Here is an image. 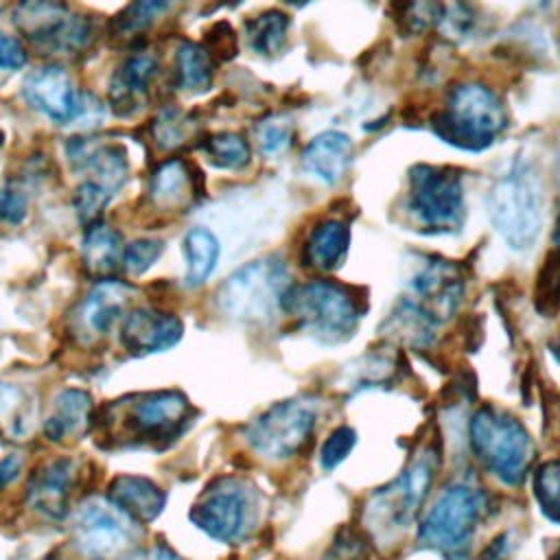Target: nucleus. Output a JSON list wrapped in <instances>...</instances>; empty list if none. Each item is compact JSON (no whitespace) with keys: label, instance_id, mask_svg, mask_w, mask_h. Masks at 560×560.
Returning <instances> with one entry per match:
<instances>
[{"label":"nucleus","instance_id":"nucleus-17","mask_svg":"<svg viewBox=\"0 0 560 560\" xmlns=\"http://www.w3.org/2000/svg\"><path fill=\"white\" fill-rule=\"evenodd\" d=\"M68 155L77 168L88 173V182L98 184L109 195L122 186L127 175V155L122 147L74 140L68 144Z\"/></svg>","mask_w":560,"mask_h":560},{"label":"nucleus","instance_id":"nucleus-27","mask_svg":"<svg viewBox=\"0 0 560 560\" xmlns=\"http://www.w3.org/2000/svg\"><path fill=\"white\" fill-rule=\"evenodd\" d=\"M153 201L164 208L182 206L192 197V177L182 160H168L158 166L149 188Z\"/></svg>","mask_w":560,"mask_h":560},{"label":"nucleus","instance_id":"nucleus-26","mask_svg":"<svg viewBox=\"0 0 560 560\" xmlns=\"http://www.w3.org/2000/svg\"><path fill=\"white\" fill-rule=\"evenodd\" d=\"M186 254V284L199 287L212 273L219 260V241L206 228H192L184 238Z\"/></svg>","mask_w":560,"mask_h":560},{"label":"nucleus","instance_id":"nucleus-29","mask_svg":"<svg viewBox=\"0 0 560 560\" xmlns=\"http://www.w3.org/2000/svg\"><path fill=\"white\" fill-rule=\"evenodd\" d=\"M33 418V402L24 389L11 383H0V431L18 440L28 433Z\"/></svg>","mask_w":560,"mask_h":560},{"label":"nucleus","instance_id":"nucleus-10","mask_svg":"<svg viewBox=\"0 0 560 560\" xmlns=\"http://www.w3.org/2000/svg\"><path fill=\"white\" fill-rule=\"evenodd\" d=\"M407 210L427 234H455L464 223V186L453 168L418 164L409 171Z\"/></svg>","mask_w":560,"mask_h":560},{"label":"nucleus","instance_id":"nucleus-23","mask_svg":"<svg viewBox=\"0 0 560 560\" xmlns=\"http://www.w3.org/2000/svg\"><path fill=\"white\" fill-rule=\"evenodd\" d=\"M92 420V398L81 389H63L52 402V413L46 420V435L52 442L81 438Z\"/></svg>","mask_w":560,"mask_h":560},{"label":"nucleus","instance_id":"nucleus-43","mask_svg":"<svg viewBox=\"0 0 560 560\" xmlns=\"http://www.w3.org/2000/svg\"><path fill=\"white\" fill-rule=\"evenodd\" d=\"M20 468H22V459H20L18 455H9V457H4V459L0 462V490H2L11 479H15V475L20 472Z\"/></svg>","mask_w":560,"mask_h":560},{"label":"nucleus","instance_id":"nucleus-47","mask_svg":"<svg viewBox=\"0 0 560 560\" xmlns=\"http://www.w3.org/2000/svg\"><path fill=\"white\" fill-rule=\"evenodd\" d=\"M556 243H558V247H560V221H558V228H556Z\"/></svg>","mask_w":560,"mask_h":560},{"label":"nucleus","instance_id":"nucleus-14","mask_svg":"<svg viewBox=\"0 0 560 560\" xmlns=\"http://www.w3.org/2000/svg\"><path fill=\"white\" fill-rule=\"evenodd\" d=\"M24 98L48 120L66 125L85 114L83 96L77 92L70 74L59 66L37 68L24 79Z\"/></svg>","mask_w":560,"mask_h":560},{"label":"nucleus","instance_id":"nucleus-8","mask_svg":"<svg viewBox=\"0 0 560 560\" xmlns=\"http://www.w3.org/2000/svg\"><path fill=\"white\" fill-rule=\"evenodd\" d=\"M258 518V492L243 477H219L190 510V521L219 542H241Z\"/></svg>","mask_w":560,"mask_h":560},{"label":"nucleus","instance_id":"nucleus-36","mask_svg":"<svg viewBox=\"0 0 560 560\" xmlns=\"http://www.w3.org/2000/svg\"><path fill=\"white\" fill-rule=\"evenodd\" d=\"M164 245L162 241H155V238H140V241H133L125 247L122 252V267L133 273V276H140L144 273L162 254Z\"/></svg>","mask_w":560,"mask_h":560},{"label":"nucleus","instance_id":"nucleus-46","mask_svg":"<svg viewBox=\"0 0 560 560\" xmlns=\"http://www.w3.org/2000/svg\"><path fill=\"white\" fill-rule=\"evenodd\" d=\"M549 560H560V545L556 547V551L551 553V558H549Z\"/></svg>","mask_w":560,"mask_h":560},{"label":"nucleus","instance_id":"nucleus-33","mask_svg":"<svg viewBox=\"0 0 560 560\" xmlns=\"http://www.w3.org/2000/svg\"><path fill=\"white\" fill-rule=\"evenodd\" d=\"M166 9H168L166 2H133L116 15L114 33L116 35L138 33L142 28H147L153 22V18H158Z\"/></svg>","mask_w":560,"mask_h":560},{"label":"nucleus","instance_id":"nucleus-9","mask_svg":"<svg viewBox=\"0 0 560 560\" xmlns=\"http://www.w3.org/2000/svg\"><path fill=\"white\" fill-rule=\"evenodd\" d=\"M486 512V494L464 481L446 486L418 525V540L424 547L459 553L470 545Z\"/></svg>","mask_w":560,"mask_h":560},{"label":"nucleus","instance_id":"nucleus-3","mask_svg":"<svg viewBox=\"0 0 560 560\" xmlns=\"http://www.w3.org/2000/svg\"><path fill=\"white\" fill-rule=\"evenodd\" d=\"M505 129V112L499 96L481 83H462L444 109L433 118V131L464 151L488 149Z\"/></svg>","mask_w":560,"mask_h":560},{"label":"nucleus","instance_id":"nucleus-5","mask_svg":"<svg viewBox=\"0 0 560 560\" xmlns=\"http://www.w3.org/2000/svg\"><path fill=\"white\" fill-rule=\"evenodd\" d=\"M488 214L494 230L512 249H529L542 225V195L538 177L514 164L494 182L488 195Z\"/></svg>","mask_w":560,"mask_h":560},{"label":"nucleus","instance_id":"nucleus-31","mask_svg":"<svg viewBox=\"0 0 560 560\" xmlns=\"http://www.w3.org/2000/svg\"><path fill=\"white\" fill-rule=\"evenodd\" d=\"M534 499L547 521L560 525V459L540 464L532 477Z\"/></svg>","mask_w":560,"mask_h":560},{"label":"nucleus","instance_id":"nucleus-13","mask_svg":"<svg viewBox=\"0 0 560 560\" xmlns=\"http://www.w3.org/2000/svg\"><path fill=\"white\" fill-rule=\"evenodd\" d=\"M140 529L109 499L90 497L74 512L77 547L94 560H116L138 540Z\"/></svg>","mask_w":560,"mask_h":560},{"label":"nucleus","instance_id":"nucleus-41","mask_svg":"<svg viewBox=\"0 0 560 560\" xmlns=\"http://www.w3.org/2000/svg\"><path fill=\"white\" fill-rule=\"evenodd\" d=\"M26 63V52L22 44L0 31V70H18Z\"/></svg>","mask_w":560,"mask_h":560},{"label":"nucleus","instance_id":"nucleus-15","mask_svg":"<svg viewBox=\"0 0 560 560\" xmlns=\"http://www.w3.org/2000/svg\"><path fill=\"white\" fill-rule=\"evenodd\" d=\"M411 291H413V300L407 302V306L429 324H435L457 306L464 284L457 269L440 260V262L427 265L413 278Z\"/></svg>","mask_w":560,"mask_h":560},{"label":"nucleus","instance_id":"nucleus-12","mask_svg":"<svg viewBox=\"0 0 560 560\" xmlns=\"http://www.w3.org/2000/svg\"><path fill=\"white\" fill-rule=\"evenodd\" d=\"M315 427V407L308 400L291 398L271 405L256 416L247 429V444L267 459H287L295 455L311 438Z\"/></svg>","mask_w":560,"mask_h":560},{"label":"nucleus","instance_id":"nucleus-11","mask_svg":"<svg viewBox=\"0 0 560 560\" xmlns=\"http://www.w3.org/2000/svg\"><path fill=\"white\" fill-rule=\"evenodd\" d=\"M13 24L42 55L70 57L92 42L90 20L57 2H24L13 11Z\"/></svg>","mask_w":560,"mask_h":560},{"label":"nucleus","instance_id":"nucleus-45","mask_svg":"<svg viewBox=\"0 0 560 560\" xmlns=\"http://www.w3.org/2000/svg\"><path fill=\"white\" fill-rule=\"evenodd\" d=\"M551 354H553V357H556V361H558V363H560V341H558V343H553V346H551Z\"/></svg>","mask_w":560,"mask_h":560},{"label":"nucleus","instance_id":"nucleus-22","mask_svg":"<svg viewBox=\"0 0 560 560\" xmlns=\"http://www.w3.org/2000/svg\"><path fill=\"white\" fill-rule=\"evenodd\" d=\"M109 501L136 523H149L162 512L166 497L147 477L120 475L109 486Z\"/></svg>","mask_w":560,"mask_h":560},{"label":"nucleus","instance_id":"nucleus-16","mask_svg":"<svg viewBox=\"0 0 560 560\" xmlns=\"http://www.w3.org/2000/svg\"><path fill=\"white\" fill-rule=\"evenodd\" d=\"M182 332L184 326L175 315L155 308H133L122 322L120 341L129 354L144 357L173 348Z\"/></svg>","mask_w":560,"mask_h":560},{"label":"nucleus","instance_id":"nucleus-34","mask_svg":"<svg viewBox=\"0 0 560 560\" xmlns=\"http://www.w3.org/2000/svg\"><path fill=\"white\" fill-rule=\"evenodd\" d=\"M357 444V433L354 429L350 427H337L328 438L326 442L322 444V451H319V464L324 470H332L337 468L348 455L350 451L354 448Z\"/></svg>","mask_w":560,"mask_h":560},{"label":"nucleus","instance_id":"nucleus-6","mask_svg":"<svg viewBox=\"0 0 560 560\" xmlns=\"http://www.w3.org/2000/svg\"><path fill=\"white\" fill-rule=\"evenodd\" d=\"M289 269L276 258H258L236 269L217 291L219 308L241 322H267L282 308Z\"/></svg>","mask_w":560,"mask_h":560},{"label":"nucleus","instance_id":"nucleus-37","mask_svg":"<svg viewBox=\"0 0 560 560\" xmlns=\"http://www.w3.org/2000/svg\"><path fill=\"white\" fill-rule=\"evenodd\" d=\"M538 280V308L549 304L547 313H553L560 306V256H549Z\"/></svg>","mask_w":560,"mask_h":560},{"label":"nucleus","instance_id":"nucleus-44","mask_svg":"<svg viewBox=\"0 0 560 560\" xmlns=\"http://www.w3.org/2000/svg\"><path fill=\"white\" fill-rule=\"evenodd\" d=\"M147 560H182V558H177L171 549H166V547H153L151 551H149V558Z\"/></svg>","mask_w":560,"mask_h":560},{"label":"nucleus","instance_id":"nucleus-39","mask_svg":"<svg viewBox=\"0 0 560 560\" xmlns=\"http://www.w3.org/2000/svg\"><path fill=\"white\" fill-rule=\"evenodd\" d=\"M188 120L179 114V112H164L158 120H155V138L162 147H177L184 142L186 133H188Z\"/></svg>","mask_w":560,"mask_h":560},{"label":"nucleus","instance_id":"nucleus-24","mask_svg":"<svg viewBox=\"0 0 560 560\" xmlns=\"http://www.w3.org/2000/svg\"><path fill=\"white\" fill-rule=\"evenodd\" d=\"M122 252L125 247L116 230L103 223L88 225L81 256L90 276L107 280L122 265Z\"/></svg>","mask_w":560,"mask_h":560},{"label":"nucleus","instance_id":"nucleus-28","mask_svg":"<svg viewBox=\"0 0 560 560\" xmlns=\"http://www.w3.org/2000/svg\"><path fill=\"white\" fill-rule=\"evenodd\" d=\"M177 81L179 88L188 92H203L212 83V57L210 52L195 44L182 42L177 48Z\"/></svg>","mask_w":560,"mask_h":560},{"label":"nucleus","instance_id":"nucleus-42","mask_svg":"<svg viewBox=\"0 0 560 560\" xmlns=\"http://www.w3.org/2000/svg\"><path fill=\"white\" fill-rule=\"evenodd\" d=\"M24 214V201L18 197V192L0 190V219L9 221H20Z\"/></svg>","mask_w":560,"mask_h":560},{"label":"nucleus","instance_id":"nucleus-25","mask_svg":"<svg viewBox=\"0 0 560 560\" xmlns=\"http://www.w3.org/2000/svg\"><path fill=\"white\" fill-rule=\"evenodd\" d=\"M350 245V230L343 221L326 219L319 221L306 238V260L319 271L335 269Z\"/></svg>","mask_w":560,"mask_h":560},{"label":"nucleus","instance_id":"nucleus-40","mask_svg":"<svg viewBox=\"0 0 560 560\" xmlns=\"http://www.w3.org/2000/svg\"><path fill=\"white\" fill-rule=\"evenodd\" d=\"M363 558H365V542L354 532H341L324 553V560H363Z\"/></svg>","mask_w":560,"mask_h":560},{"label":"nucleus","instance_id":"nucleus-18","mask_svg":"<svg viewBox=\"0 0 560 560\" xmlns=\"http://www.w3.org/2000/svg\"><path fill=\"white\" fill-rule=\"evenodd\" d=\"M155 68L158 61L149 52L131 55L118 66L109 83V105L118 116H131L144 107Z\"/></svg>","mask_w":560,"mask_h":560},{"label":"nucleus","instance_id":"nucleus-20","mask_svg":"<svg viewBox=\"0 0 560 560\" xmlns=\"http://www.w3.org/2000/svg\"><path fill=\"white\" fill-rule=\"evenodd\" d=\"M131 287L118 280H103L81 304L79 322L81 328L92 335H105L131 302Z\"/></svg>","mask_w":560,"mask_h":560},{"label":"nucleus","instance_id":"nucleus-1","mask_svg":"<svg viewBox=\"0 0 560 560\" xmlns=\"http://www.w3.org/2000/svg\"><path fill=\"white\" fill-rule=\"evenodd\" d=\"M190 402L182 392L162 389L116 400L105 420L107 440L122 446H162L190 422Z\"/></svg>","mask_w":560,"mask_h":560},{"label":"nucleus","instance_id":"nucleus-19","mask_svg":"<svg viewBox=\"0 0 560 560\" xmlns=\"http://www.w3.org/2000/svg\"><path fill=\"white\" fill-rule=\"evenodd\" d=\"M74 481V464L70 459H55L44 464L28 481V505L50 518H59L68 512L70 488Z\"/></svg>","mask_w":560,"mask_h":560},{"label":"nucleus","instance_id":"nucleus-4","mask_svg":"<svg viewBox=\"0 0 560 560\" xmlns=\"http://www.w3.org/2000/svg\"><path fill=\"white\" fill-rule=\"evenodd\" d=\"M282 308L322 343H341L350 339L361 322L357 295L348 287L330 280L289 287Z\"/></svg>","mask_w":560,"mask_h":560},{"label":"nucleus","instance_id":"nucleus-32","mask_svg":"<svg viewBox=\"0 0 560 560\" xmlns=\"http://www.w3.org/2000/svg\"><path fill=\"white\" fill-rule=\"evenodd\" d=\"M208 160L221 168H241L249 162V144L238 133H217L203 144Z\"/></svg>","mask_w":560,"mask_h":560},{"label":"nucleus","instance_id":"nucleus-35","mask_svg":"<svg viewBox=\"0 0 560 560\" xmlns=\"http://www.w3.org/2000/svg\"><path fill=\"white\" fill-rule=\"evenodd\" d=\"M112 195L101 188L98 184H92V182H83L79 188H77V195H74V208H77V214L83 223L92 225L98 214L105 210V206L109 203Z\"/></svg>","mask_w":560,"mask_h":560},{"label":"nucleus","instance_id":"nucleus-21","mask_svg":"<svg viewBox=\"0 0 560 560\" xmlns=\"http://www.w3.org/2000/svg\"><path fill=\"white\" fill-rule=\"evenodd\" d=\"M352 155V142L341 131H324L315 136L302 151V166L322 179L335 184L343 177Z\"/></svg>","mask_w":560,"mask_h":560},{"label":"nucleus","instance_id":"nucleus-7","mask_svg":"<svg viewBox=\"0 0 560 560\" xmlns=\"http://www.w3.org/2000/svg\"><path fill=\"white\" fill-rule=\"evenodd\" d=\"M435 470L438 453L433 448H424L396 481L372 494L363 512L365 527L378 538H392L405 532L418 514L433 483Z\"/></svg>","mask_w":560,"mask_h":560},{"label":"nucleus","instance_id":"nucleus-30","mask_svg":"<svg viewBox=\"0 0 560 560\" xmlns=\"http://www.w3.org/2000/svg\"><path fill=\"white\" fill-rule=\"evenodd\" d=\"M289 18L280 11H267L247 22V39L252 50L271 57L278 55L287 42Z\"/></svg>","mask_w":560,"mask_h":560},{"label":"nucleus","instance_id":"nucleus-2","mask_svg":"<svg viewBox=\"0 0 560 560\" xmlns=\"http://www.w3.org/2000/svg\"><path fill=\"white\" fill-rule=\"evenodd\" d=\"M470 446L481 466L508 486H518L534 462V440L512 413L492 405L475 411L470 420Z\"/></svg>","mask_w":560,"mask_h":560},{"label":"nucleus","instance_id":"nucleus-38","mask_svg":"<svg viewBox=\"0 0 560 560\" xmlns=\"http://www.w3.org/2000/svg\"><path fill=\"white\" fill-rule=\"evenodd\" d=\"M289 142H291V125L287 120L271 118L258 127V144L265 155L280 153L282 149L289 147Z\"/></svg>","mask_w":560,"mask_h":560}]
</instances>
